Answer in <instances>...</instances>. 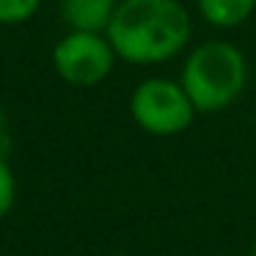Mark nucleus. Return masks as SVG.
<instances>
[{"instance_id": "1", "label": "nucleus", "mask_w": 256, "mask_h": 256, "mask_svg": "<svg viewBox=\"0 0 256 256\" xmlns=\"http://www.w3.org/2000/svg\"><path fill=\"white\" fill-rule=\"evenodd\" d=\"M105 36L118 61L154 66L190 47L193 20L182 0H118Z\"/></svg>"}, {"instance_id": "2", "label": "nucleus", "mask_w": 256, "mask_h": 256, "mask_svg": "<svg viewBox=\"0 0 256 256\" xmlns=\"http://www.w3.org/2000/svg\"><path fill=\"white\" fill-rule=\"evenodd\" d=\"M179 83L198 113L226 110L248 86V58L226 39L201 42L184 58Z\"/></svg>"}, {"instance_id": "3", "label": "nucleus", "mask_w": 256, "mask_h": 256, "mask_svg": "<svg viewBox=\"0 0 256 256\" xmlns=\"http://www.w3.org/2000/svg\"><path fill=\"white\" fill-rule=\"evenodd\" d=\"M196 105L179 80L171 78H146L132 88L130 96V116L154 138H174L182 135L196 118Z\"/></svg>"}, {"instance_id": "4", "label": "nucleus", "mask_w": 256, "mask_h": 256, "mask_svg": "<svg viewBox=\"0 0 256 256\" xmlns=\"http://www.w3.org/2000/svg\"><path fill=\"white\" fill-rule=\"evenodd\" d=\"M56 74L74 88H94L110 78L118 56L105 34L69 30L50 52Z\"/></svg>"}, {"instance_id": "5", "label": "nucleus", "mask_w": 256, "mask_h": 256, "mask_svg": "<svg viewBox=\"0 0 256 256\" xmlns=\"http://www.w3.org/2000/svg\"><path fill=\"white\" fill-rule=\"evenodd\" d=\"M118 0H64L61 14L69 30H88V34H105L116 14Z\"/></svg>"}, {"instance_id": "6", "label": "nucleus", "mask_w": 256, "mask_h": 256, "mask_svg": "<svg viewBox=\"0 0 256 256\" xmlns=\"http://www.w3.org/2000/svg\"><path fill=\"white\" fill-rule=\"evenodd\" d=\"M196 6L201 20L212 28L232 30L250 20V14L256 12V0H196Z\"/></svg>"}, {"instance_id": "7", "label": "nucleus", "mask_w": 256, "mask_h": 256, "mask_svg": "<svg viewBox=\"0 0 256 256\" xmlns=\"http://www.w3.org/2000/svg\"><path fill=\"white\" fill-rule=\"evenodd\" d=\"M42 8V0H0V25H22Z\"/></svg>"}, {"instance_id": "8", "label": "nucleus", "mask_w": 256, "mask_h": 256, "mask_svg": "<svg viewBox=\"0 0 256 256\" xmlns=\"http://www.w3.org/2000/svg\"><path fill=\"white\" fill-rule=\"evenodd\" d=\"M14 201H17V176L6 154H0V220L14 210Z\"/></svg>"}, {"instance_id": "9", "label": "nucleus", "mask_w": 256, "mask_h": 256, "mask_svg": "<svg viewBox=\"0 0 256 256\" xmlns=\"http://www.w3.org/2000/svg\"><path fill=\"white\" fill-rule=\"evenodd\" d=\"M3 132H6V113L0 108V138H3Z\"/></svg>"}, {"instance_id": "10", "label": "nucleus", "mask_w": 256, "mask_h": 256, "mask_svg": "<svg viewBox=\"0 0 256 256\" xmlns=\"http://www.w3.org/2000/svg\"><path fill=\"white\" fill-rule=\"evenodd\" d=\"M250 256H256V240H254V245H250Z\"/></svg>"}, {"instance_id": "11", "label": "nucleus", "mask_w": 256, "mask_h": 256, "mask_svg": "<svg viewBox=\"0 0 256 256\" xmlns=\"http://www.w3.org/2000/svg\"><path fill=\"white\" fill-rule=\"evenodd\" d=\"M0 256H8V254H0Z\"/></svg>"}]
</instances>
